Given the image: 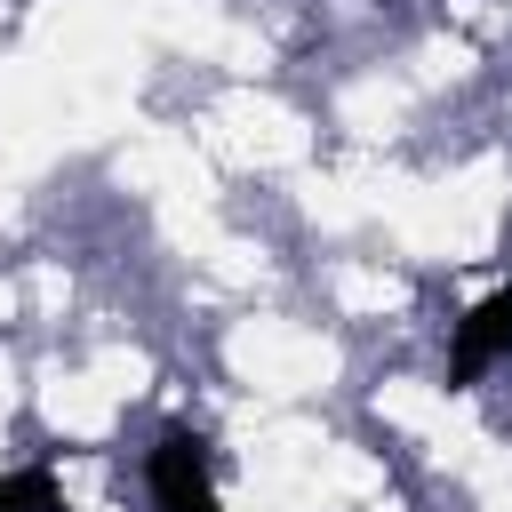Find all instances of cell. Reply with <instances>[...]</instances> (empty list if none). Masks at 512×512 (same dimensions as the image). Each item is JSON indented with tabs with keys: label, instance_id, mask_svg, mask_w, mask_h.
Masks as SVG:
<instances>
[{
	"label": "cell",
	"instance_id": "6da1fadb",
	"mask_svg": "<svg viewBox=\"0 0 512 512\" xmlns=\"http://www.w3.org/2000/svg\"><path fill=\"white\" fill-rule=\"evenodd\" d=\"M144 480H152V504L160 512H224L216 488H208V440H192V432H168L152 448Z\"/></svg>",
	"mask_w": 512,
	"mask_h": 512
},
{
	"label": "cell",
	"instance_id": "7a4b0ae2",
	"mask_svg": "<svg viewBox=\"0 0 512 512\" xmlns=\"http://www.w3.org/2000/svg\"><path fill=\"white\" fill-rule=\"evenodd\" d=\"M496 360H512V280H504V288H488V296L456 320L448 384H472V376H480V368H496Z\"/></svg>",
	"mask_w": 512,
	"mask_h": 512
},
{
	"label": "cell",
	"instance_id": "3957f363",
	"mask_svg": "<svg viewBox=\"0 0 512 512\" xmlns=\"http://www.w3.org/2000/svg\"><path fill=\"white\" fill-rule=\"evenodd\" d=\"M0 512H64V488L48 464H24V472H0Z\"/></svg>",
	"mask_w": 512,
	"mask_h": 512
}]
</instances>
